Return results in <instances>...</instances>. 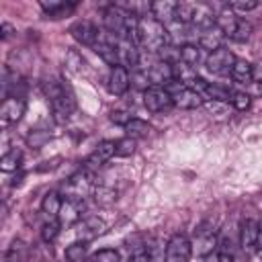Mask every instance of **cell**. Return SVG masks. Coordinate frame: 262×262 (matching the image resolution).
I'll return each instance as SVG.
<instances>
[{"label": "cell", "mask_w": 262, "mask_h": 262, "mask_svg": "<svg viewBox=\"0 0 262 262\" xmlns=\"http://www.w3.org/2000/svg\"><path fill=\"white\" fill-rule=\"evenodd\" d=\"M203 98H209V100H215V102H227L231 100V92L223 86H217V84H207L205 92H203Z\"/></svg>", "instance_id": "cell-28"}, {"label": "cell", "mask_w": 262, "mask_h": 262, "mask_svg": "<svg viewBox=\"0 0 262 262\" xmlns=\"http://www.w3.org/2000/svg\"><path fill=\"white\" fill-rule=\"evenodd\" d=\"M192 254V244L184 233H174L166 242V262H188Z\"/></svg>", "instance_id": "cell-4"}, {"label": "cell", "mask_w": 262, "mask_h": 262, "mask_svg": "<svg viewBox=\"0 0 262 262\" xmlns=\"http://www.w3.org/2000/svg\"><path fill=\"white\" fill-rule=\"evenodd\" d=\"M43 12L51 18H59V16H66L68 12H72L76 8V2H63V0H41L39 2Z\"/></svg>", "instance_id": "cell-22"}, {"label": "cell", "mask_w": 262, "mask_h": 262, "mask_svg": "<svg viewBox=\"0 0 262 262\" xmlns=\"http://www.w3.org/2000/svg\"><path fill=\"white\" fill-rule=\"evenodd\" d=\"M106 84H108L111 94H115V96L125 94V92L129 90V86H131L129 70L123 68V66H115V68L111 70V74H108V82H106Z\"/></svg>", "instance_id": "cell-14"}, {"label": "cell", "mask_w": 262, "mask_h": 262, "mask_svg": "<svg viewBox=\"0 0 262 262\" xmlns=\"http://www.w3.org/2000/svg\"><path fill=\"white\" fill-rule=\"evenodd\" d=\"M139 45H143L147 51L160 53L166 45H170V35L160 20H156L154 16H145L139 18Z\"/></svg>", "instance_id": "cell-2"}, {"label": "cell", "mask_w": 262, "mask_h": 262, "mask_svg": "<svg viewBox=\"0 0 262 262\" xmlns=\"http://www.w3.org/2000/svg\"><path fill=\"white\" fill-rule=\"evenodd\" d=\"M117 57H119V66L123 68H133L139 63V49H137V43L129 41V39H119V45H117Z\"/></svg>", "instance_id": "cell-15"}, {"label": "cell", "mask_w": 262, "mask_h": 262, "mask_svg": "<svg viewBox=\"0 0 262 262\" xmlns=\"http://www.w3.org/2000/svg\"><path fill=\"white\" fill-rule=\"evenodd\" d=\"M256 248L262 252V227H260V231H258V242H256Z\"/></svg>", "instance_id": "cell-46"}, {"label": "cell", "mask_w": 262, "mask_h": 262, "mask_svg": "<svg viewBox=\"0 0 262 262\" xmlns=\"http://www.w3.org/2000/svg\"><path fill=\"white\" fill-rule=\"evenodd\" d=\"M223 37H225V33L217 27V25H213V27H209V29H203L201 33H199V47L201 49H207L209 53H213V51H217L219 47H223L221 43H223Z\"/></svg>", "instance_id": "cell-16"}, {"label": "cell", "mask_w": 262, "mask_h": 262, "mask_svg": "<svg viewBox=\"0 0 262 262\" xmlns=\"http://www.w3.org/2000/svg\"><path fill=\"white\" fill-rule=\"evenodd\" d=\"M88 256V246L86 242H74L66 248V260L68 262H84Z\"/></svg>", "instance_id": "cell-29"}, {"label": "cell", "mask_w": 262, "mask_h": 262, "mask_svg": "<svg viewBox=\"0 0 262 262\" xmlns=\"http://www.w3.org/2000/svg\"><path fill=\"white\" fill-rule=\"evenodd\" d=\"M233 61H235V55L227 47H219L217 51L207 55L205 63H207V70L211 74H225V72H231Z\"/></svg>", "instance_id": "cell-9"}, {"label": "cell", "mask_w": 262, "mask_h": 262, "mask_svg": "<svg viewBox=\"0 0 262 262\" xmlns=\"http://www.w3.org/2000/svg\"><path fill=\"white\" fill-rule=\"evenodd\" d=\"M127 262H151V258L147 256V252H139V254H131Z\"/></svg>", "instance_id": "cell-45"}, {"label": "cell", "mask_w": 262, "mask_h": 262, "mask_svg": "<svg viewBox=\"0 0 262 262\" xmlns=\"http://www.w3.org/2000/svg\"><path fill=\"white\" fill-rule=\"evenodd\" d=\"M111 119H113L115 123H121V125L125 127V125H127V123L133 119V117H131V115H127V113H121V111H117V113H113V115H111Z\"/></svg>", "instance_id": "cell-43"}, {"label": "cell", "mask_w": 262, "mask_h": 262, "mask_svg": "<svg viewBox=\"0 0 262 262\" xmlns=\"http://www.w3.org/2000/svg\"><path fill=\"white\" fill-rule=\"evenodd\" d=\"M61 205H63V201H61L59 192H53V190H51V192H47V194L43 196V201H41V211H43L49 219H53V217L59 215Z\"/></svg>", "instance_id": "cell-25"}, {"label": "cell", "mask_w": 262, "mask_h": 262, "mask_svg": "<svg viewBox=\"0 0 262 262\" xmlns=\"http://www.w3.org/2000/svg\"><path fill=\"white\" fill-rule=\"evenodd\" d=\"M125 133H127V137H131V139H139V137H147L149 135V131H151V127L145 123V121H141V119H131L125 127Z\"/></svg>", "instance_id": "cell-26"}, {"label": "cell", "mask_w": 262, "mask_h": 262, "mask_svg": "<svg viewBox=\"0 0 262 262\" xmlns=\"http://www.w3.org/2000/svg\"><path fill=\"white\" fill-rule=\"evenodd\" d=\"M252 82L262 84V57H258V59L252 63Z\"/></svg>", "instance_id": "cell-42"}, {"label": "cell", "mask_w": 262, "mask_h": 262, "mask_svg": "<svg viewBox=\"0 0 262 262\" xmlns=\"http://www.w3.org/2000/svg\"><path fill=\"white\" fill-rule=\"evenodd\" d=\"M49 139H51V133H49V131H31V133L27 135V145L39 149V147H43Z\"/></svg>", "instance_id": "cell-35"}, {"label": "cell", "mask_w": 262, "mask_h": 262, "mask_svg": "<svg viewBox=\"0 0 262 262\" xmlns=\"http://www.w3.org/2000/svg\"><path fill=\"white\" fill-rule=\"evenodd\" d=\"M172 98H174V106L184 108V111H192V108L205 106V98H203L199 92L190 90V88H182V90L174 92Z\"/></svg>", "instance_id": "cell-17"}, {"label": "cell", "mask_w": 262, "mask_h": 262, "mask_svg": "<svg viewBox=\"0 0 262 262\" xmlns=\"http://www.w3.org/2000/svg\"><path fill=\"white\" fill-rule=\"evenodd\" d=\"M252 25L248 23V20H244V18H239L237 20V25H235V31H233V35H231V39L233 41H237V43H246L250 37H252Z\"/></svg>", "instance_id": "cell-34"}, {"label": "cell", "mask_w": 262, "mask_h": 262, "mask_svg": "<svg viewBox=\"0 0 262 262\" xmlns=\"http://www.w3.org/2000/svg\"><path fill=\"white\" fill-rule=\"evenodd\" d=\"M12 33H14V27H12L10 23H2V25H0V37H2V41L10 39Z\"/></svg>", "instance_id": "cell-44"}, {"label": "cell", "mask_w": 262, "mask_h": 262, "mask_svg": "<svg viewBox=\"0 0 262 262\" xmlns=\"http://www.w3.org/2000/svg\"><path fill=\"white\" fill-rule=\"evenodd\" d=\"M94 192V172L88 168L78 170L76 174L70 176L68 186H66V199L68 201H84V196L88 192Z\"/></svg>", "instance_id": "cell-3"}, {"label": "cell", "mask_w": 262, "mask_h": 262, "mask_svg": "<svg viewBox=\"0 0 262 262\" xmlns=\"http://www.w3.org/2000/svg\"><path fill=\"white\" fill-rule=\"evenodd\" d=\"M59 229H61V223H59L57 219H49V221L41 227V237H43V242H47V244L55 242L57 235H59Z\"/></svg>", "instance_id": "cell-32"}, {"label": "cell", "mask_w": 262, "mask_h": 262, "mask_svg": "<svg viewBox=\"0 0 262 262\" xmlns=\"http://www.w3.org/2000/svg\"><path fill=\"white\" fill-rule=\"evenodd\" d=\"M113 156H117V145H115V141H100L96 147H94V151L86 158V162H84V168H88V170H98L100 166H104Z\"/></svg>", "instance_id": "cell-10"}, {"label": "cell", "mask_w": 262, "mask_h": 262, "mask_svg": "<svg viewBox=\"0 0 262 262\" xmlns=\"http://www.w3.org/2000/svg\"><path fill=\"white\" fill-rule=\"evenodd\" d=\"M90 262H121V254L115 248H102L90 256Z\"/></svg>", "instance_id": "cell-33"}, {"label": "cell", "mask_w": 262, "mask_h": 262, "mask_svg": "<svg viewBox=\"0 0 262 262\" xmlns=\"http://www.w3.org/2000/svg\"><path fill=\"white\" fill-rule=\"evenodd\" d=\"M143 104L149 113H162V111H168L170 106H174V98L166 88L149 86L143 92Z\"/></svg>", "instance_id": "cell-5"}, {"label": "cell", "mask_w": 262, "mask_h": 262, "mask_svg": "<svg viewBox=\"0 0 262 262\" xmlns=\"http://www.w3.org/2000/svg\"><path fill=\"white\" fill-rule=\"evenodd\" d=\"M131 82H133L137 88H141L143 92H145V90L149 88V84H151V82H149V78H147V74H145L143 70H141V72H135V74L131 76Z\"/></svg>", "instance_id": "cell-41"}, {"label": "cell", "mask_w": 262, "mask_h": 262, "mask_svg": "<svg viewBox=\"0 0 262 262\" xmlns=\"http://www.w3.org/2000/svg\"><path fill=\"white\" fill-rule=\"evenodd\" d=\"M23 162V154L18 149H10L0 158V170L2 172H16L20 168Z\"/></svg>", "instance_id": "cell-27"}, {"label": "cell", "mask_w": 262, "mask_h": 262, "mask_svg": "<svg viewBox=\"0 0 262 262\" xmlns=\"http://www.w3.org/2000/svg\"><path fill=\"white\" fill-rule=\"evenodd\" d=\"M229 74L237 84H252V63L246 61V59H237L235 57Z\"/></svg>", "instance_id": "cell-24"}, {"label": "cell", "mask_w": 262, "mask_h": 262, "mask_svg": "<svg viewBox=\"0 0 262 262\" xmlns=\"http://www.w3.org/2000/svg\"><path fill=\"white\" fill-rule=\"evenodd\" d=\"M199 59H201V49H199L196 45H192V43H184V45L180 47V61H182V63L194 68V66L199 63Z\"/></svg>", "instance_id": "cell-30"}, {"label": "cell", "mask_w": 262, "mask_h": 262, "mask_svg": "<svg viewBox=\"0 0 262 262\" xmlns=\"http://www.w3.org/2000/svg\"><path fill=\"white\" fill-rule=\"evenodd\" d=\"M176 8H178V2L174 0H156L151 2V16L162 25H166L176 20Z\"/></svg>", "instance_id": "cell-18"}, {"label": "cell", "mask_w": 262, "mask_h": 262, "mask_svg": "<svg viewBox=\"0 0 262 262\" xmlns=\"http://www.w3.org/2000/svg\"><path fill=\"white\" fill-rule=\"evenodd\" d=\"M117 45H119V37L111 35L108 31H100L98 37H96V41H94V45H92V49H94L106 63H111V66L115 68V66H119Z\"/></svg>", "instance_id": "cell-7"}, {"label": "cell", "mask_w": 262, "mask_h": 262, "mask_svg": "<svg viewBox=\"0 0 262 262\" xmlns=\"http://www.w3.org/2000/svg\"><path fill=\"white\" fill-rule=\"evenodd\" d=\"M104 229H106V225L98 217H84L78 221V235L82 237V242H88V239L104 233Z\"/></svg>", "instance_id": "cell-19"}, {"label": "cell", "mask_w": 262, "mask_h": 262, "mask_svg": "<svg viewBox=\"0 0 262 262\" xmlns=\"http://www.w3.org/2000/svg\"><path fill=\"white\" fill-rule=\"evenodd\" d=\"M145 74H147V78H149V82L154 84V86H162V88H166L172 80H174V72H172V66L170 63H166V61H154L147 70H143Z\"/></svg>", "instance_id": "cell-13"}, {"label": "cell", "mask_w": 262, "mask_h": 262, "mask_svg": "<svg viewBox=\"0 0 262 262\" xmlns=\"http://www.w3.org/2000/svg\"><path fill=\"white\" fill-rule=\"evenodd\" d=\"M43 90L51 102V113H53V119L55 123H66L74 111H76V98H74V92L61 84V82H55V80H49L43 84Z\"/></svg>", "instance_id": "cell-1"}, {"label": "cell", "mask_w": 262, "mask_h": 262, "mask_svg": "<svg viewBox=\"0 0 262 262\" xmlns=\"http://www.w3.org/2000/svg\"><path fill=\"white\" fill-rule=\"evenodd\" d=\"M102 14H104V16H102L104 29H106L111 35L123 39V37H125V25H127V16H129V14H127L123 8H119L117 4H111L108 8H104Z\"/></svg>", "instance_id": "cell-8"}, {"label": "cell", "mask_w": 262, "mask_h": 262, "mask_svg": "<svg viewBox=\"0 0 262 262\" xmlns=\"http://www.w3.org/2000/svg\"><path fill=\"white\" fill-rule=\"evenodd\" d=\"M94 201L100 203V205H111L117 201V190L106 186V184H100L94 188Z\"/></svg>", "instance_id": "cell-31"}, {"label": "cell", "mask_w": 262, "mask_h": 262, "mask_svg": "<svg viewBox=\"0 0 262 262\" xmlns=\"http://www.w3.org/2000/svg\"><path fill=\"white\" fill-rule=\"evenodd\" d=\"M25 108H27V102L23 96H8L4 98L2 106H0V125L6 129L14 123H18L25 115Z\"/></svg>", "instance_id": "cell-6"}, {"label": "cell", "mask_w": 262, "mask_h": 262, "mask_svg": "<svg viewBox=\"0 0 262 262\" xmlns=\"http://www.w3.org/2000/svg\"><path fill=\"white\" fill-rule=\"evenodd\" d=\"M23 252H25V244H23L20 239H14V242H12V246L8 248L6 260H10V262H18V260L23 258Z\"/></svg>", "instance_id": "cell-40"}, {"label": "cell", "mask_w": 262, "mask_h": 262, "mask_svg": "<svg viewBox=\"0 0 262 262\" xmlns=\"http://www.w3.org/2000/svg\"><path fill=\"white\" fill-rule=\"evenodd\" d=\"M115 145H117V156L119 158H129V156L135 154V139H131V137H123V139L115 141Z\"/></svg>", "instance_id": "cell-37"}, {"label": "cell", "mask_w": 262, "mask_h": 262, "mask_svg": "<svg viewBox=\"0 0 262 262\" xmlns=\"http://www.w3.org/2000/svg\"><path fill=\"white\" fill-rule=\"evenodd\" d=\"M237 111H248L250 108V102H252V96L248 92H231V100H229Z\"/></svg>", "instance_id": "cell-38"}, {"label": "cell", "mask_w": 262, "mask_h": 262, "mask_svg": "<svg viewBox=\"0 0 262 262\" xmlns=\"http://www.w3.org/2000/svg\"><path fill=\"white\" fill-rule=\"evenodd\" d=\"M98 33H100V31H98L90 20H86V18L76 20V23L70 27V35H72L78 43H82V45H90V47L94 45Z\"/></svg>", "instance_id": "cell-12"}, {"label": "cell", "mask_w": 262, "mask_h": 262, "mask_svg": "<svg viewBox=\"0 0 262 262\" xmlns=\"http://www.w3.org/2000/svg\"><path fill=\"white\" fill-rule=\"evenodd\" d=\"M237 20H239V18L235 16V12H233V10H231V8L225 4V6H223L219 12H217L215 25H217V27H219V29H221L225 35H229V37H231V35H233V31H235Z\"/></svg>", "instance_id": "cell-23"}, {"label": "cell", "mask_w": 262, "mask_h": 262, "mask_svg": "<svg viewBox=\"0 0 262 262\" xmlns=\"http://www.w3.org/2000/svg\"><path fill=\"white\" fill-rule=\"evenodd\" d=\"M4 262H10V260H4Z\"/></svg>", "instance_id": "cell-47"}, {"label": "cell", "mask_w": 262, "mask_h": 262, "mask_svg": "<svg viewBox=\"0 0 262 262\" xmlns=\"http://www.w3.org/2000/svg\"><path fill=\"white\" fill-rule=\"evenodd\" d=\"M82 203L80 201H63V205H61V211H59V215H57V221L61 223V225H74V223H78L80 219H82Z\"/></svg>", "instance_id": "cell-21"}, {"label": "cell", "mask_w": 262, "mask_h": 262, "mask_svg": "<svg viewBox=\"0 0 262 262\" xmlns=\"http://www.w3.org/2000/svg\"><path fill=\"white\" fill-rule=\"evenodd\" d=\"M217 246V237H215V229L209 223H201L194 231V248L201 256H209L215 252Z\"/></svg>", "instance_id": "cell-11"}, {"label": "cell", "mask_w": 262, "mask_h": 262, "mask_svg": "<svg viewBox=\"0 0 262 262\" xmlns=\"http://www.w3.org/2000/svg\"><path fill=\"white\" fill-rule=\"evenodd\" d=\"M233 12H250V10H256L258 8V2L256 0H233L227 4Z\"/></svg>", "instance_id": "cell-39"}, {"label": "cell", "mask_w": 262, "mask_h": 262, "mask_svg": "<svg viewBox=\"0 0 262 262\" xmlns=\"http://www.w3.org/2000/svg\"><path fill=\"white\" fill-rule=\"evenodd\" d=\"M258 231H260V225L258 221L254 219H246L239 227V244L246 252H252L256 248V242H258Z\"/></svg>", "instance_id": "cell-20"}, {"label": "cell", "mask_w": 262, "mask_h": 262, "mask_svg": "<svg viewBox=\"0 0 262 262\" xmlns=\"http://www.w3.org/2000/svg\"><path fill=\"white\" fill-rule=\"evenodd\" d=\"M66 68H68L70 72H82V68H84V57H82L76 49H70V51L66 53Z\"/></svg>", "instance_id": "cell-36"}]
</instances>
